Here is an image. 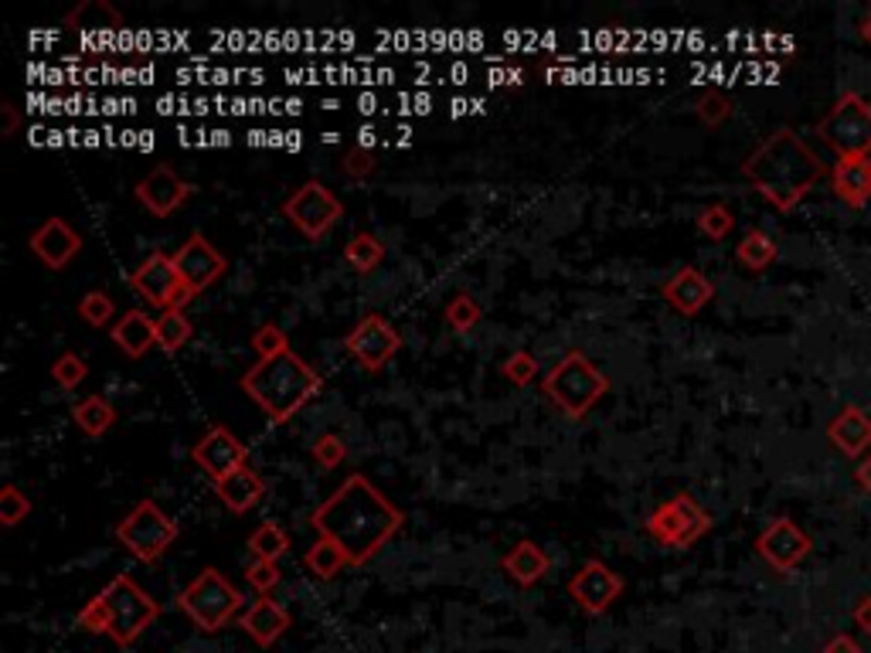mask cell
I'll list each match as a JSON object with an SVG mask.
<instances>
[{"label": "cell", "instance_id": "cell-45", "mask_svg": "<svg viewBox=\"0 0 871 653\" xmlns=\"http://www.w3.org/2000/svg\"><path fill=\"white\" fill-rule=\"evenodd\" d=\"M855 480H858V484H861V487L871 494V453H868V457L858 463V470H855Z\"/></svg>", "mask_w": 871, "mask_h": 653}, {"label": "cell", "instance_id": "cell-29", "mask_svg": "<svg viewBox=\"0 0 871 653\" xmlns=\"http://www.w3.org/2000/svg\"><path fill=\"white\" fill-rule=\"evenodd\" d=\"M780 249L773 243V235H766L762 228H749L742 238H739V246H736V262L749 272H762V269H770L777 262Z\"/></svg>", "mask_w": 871, "mask_h": 653}, {"label": "cell", "instance_id": "cell-37", "mask_svg": "<svg viewBox=\"0 0 871 653\" xmlns=\"http://www.w3.org/2000/svg\"><path fill=\"white\" fill-rule=\"evenodd\" d=\"M310 460L317 463L321 470H337L347 460V442L340 432H321L317 439L310 442Z\"/></svg>", "mask_w": 871, "mask_h": 653}, {"label": "cell", "instance_id": "cell-32", "mask_svg": "<svg viewBox=\"0 0 871 653\" xmlns=\"http://www.w3.org/2000/svg\"><path fill=\"white\" fill-rule=\"evenodd\" d=\"M443 320L453 334H470L483 320V306L473 293H453L443 306Z\"/></svg>", "mask_w": 871, "mask_h": 653}, {"label": "cell", "instance_id": "cell-34", "mask_svg": "<svg viewBox=\"0 0 871 653\" xmlns=\"http://www.w3.org/2000/svg\"><path fill=\"white\" fill-rule=\"evenodd\" d=\"M48 374L55 378V385H58L62 392H76V389L86 382V378H89V361H86L79 351H62V354L52 361Z\"/></svg>", "mask_w": 871, "mask_h": 653}, {"label": "cell", "instance_id": "cell-3", "mask_svg": "<svg viewBox=\"0 0 871 653\" xmlns=\"http://www.w3.org/2000/svg\"><path fill=\"white\" fill-rule=\"evenodd\" d=\"M238 389L263 408V416L272 426H287L300 408H306L321 395L324 382L317 368L290 348L283 354L259 358L238 378Z\"/></svg>", "mask_w": 871, "mask_h": 653}, {"label": "cell", "instance_id": "cell-2", "mask_svg": "<svg viewBox=\"0 0 871 653\" xmlns=\"http://www.w3.org/2000/svg\"><path fill=\"white\" fill-rule=\"evenodd\" d=\"M824 174H827L824 160L790 126H780L773 136H766L742 164V178L777 212H793L817 188Z\"/></svg>", "mask_w": 871, "mask_h": 653}, {"label": "cell", "instance_id": "cell-40", "mask_svg": "<svg viewBox=\"0 0 871 653\" xmlns=\"http://www.w3.org/2000/svg\"><path fill=\"white\" fill-rule=\"evenodd\" d=\"M76 623L82 627V630H89V633H96V637H110L113 633V612H110V603H107V596H92L82 609H79V616H76Z\"/></svg>", "mask_w": 871, "mask_h": 653}, {"label": "cell", "instance_id": "cell-4", "mask_svg": "<svg viewBox=\"0 0 871 653\" xmlns=\"http://www.w3.org/2000/svg\"><path fill=\"white\" fill-rule=\"evenodd\" d=\"M541 395L562 412L566 419L582 423L592 408L610 395V374L582 348L566 351L541 378Z\"/></svg>", "mask_w": 871, "mask_h": 653}, {"label": "cell", "instance_id": "cell-17", "mask_svg": "<svg viewBox=\"0 0 871 653\" xmlns=\"http://www.w3.org/2000/svg\"><path fill=\"white\" fill-rule=\"evenodd\" d=\"M126 283H130V290H136V296H141L147 306H154V311H160V314L170 311L174 296H178V290L185 286L170 252H150L141 266L130 272Z\"/></svg>", "mask_w": 871, "mask_h": 653}, {"label": "cell", "instance_id": "cell-25", "mask_svg": "<svg viewBox=\"0 0 871 653\" xmlns=\"http://www.w3.org/2000/svg\"><path fill=\"white\" fill-rule=\"evenodd\" d=\"M827 436L845 457H861L871 446V419L858 405H845L841 416L827 426Z\"/></svg>", "mask_w": 871, "mask_h": 653}, {"label": "cell", "instance_id": "cell-27", "mask_svg": "<svg viewBox=\"0 0 871 653\" xmlns=\"http://www.w3.org/2000/svg\"><path fill=\"white\" fill-rule=\"evenodd\" d=\"M386 252H389L386 243H381V238H378L375 232L365 228V232H355L351 238H347L340 256H344L347 266H351V269L358 272V277H371V272H375L381 262H386Z\"/></svg>", "mask_w": 871, "mask_h": 653}, {"label": "cell", "instance_id": "cell-36", "mask_svg": "<svg viewBox=\"0 0 871 653\" xmlns=\"http://www.w3.org/2000/svg\"><path fill=\"white\" fill-rule=\"evenodd\" d=\"M31 510H34V504H31V497L18 484H4V487H0V525H4L8 531L18 528L21 521H27Z\"/></svg>", "mask_w": 871, "mask_h": 653}, {"label": "cell", "instance_id": "cell-30", "mask_svg": "<svg viewBox=\"0 0 871 653\" xmlns=\"http://www.w3.org/2000/svg\"><path fill=\"white\" fill-rule=\"evenodd\" d=\"M76 314L92 330H113V324L120 320L116 300L107 290H89V293H82V300L76 303Z\"/></svg>", "mask_w": 871, "mask_h": 653}, {"label": "cell", "instance_id": "cell-24", "mask_svg": "<svg viewBox=\"0 0 871 653\" xmlns=\"http://www.w3.org/2000/svg\"><path fill=\"white\" fill-rule=\"evenodd\" d=\"M830 184L851 209H864L871 201V157H845L834 164L830 170Z\"/></svg>", "mask_w": 871, "mask_h": 653}, {"label": "cell", "instance_id": "cell-6", "mask_svg": "<svg viewBox=\"0 0 871 653\" xmlns=\"http://www.w3.org/2000/svg\"><path fill=\"white\" fill-rule=\"evenodd\" d=\"M113 534L136 562L154 565V562H160L167 555V548L181 538V525L174 521L157 500L144 497L141 504H136L133 510H126L123 518L116 521Z\"/></svg>", "mask_w": 871, "mask_h": 653}, {"label": "cell", "instance_id": "cell-23", "mask_svg": "<svg viewBox=\"0 0 871 653\" xmlns=\"http://www.w3.org/2000/svg\"><path fill=\"white\" fill-rule=\"evenodd\" d=\"M266 480L253 470V466H242L235 473H228L225 480L215 484V494L219 500L232 510V514H249L256 510L263 500H266Z\"/></svg>", "mask_w": 871, "mask_h": 653}, {"label": "cell", "instance_id": "cell-12", "mask_svg": "<svg viewBox=\"0 0 871 653\" xmlns=\"http://www.w3.org/2000/svg\"><path fill=\"white\" fill-rule=\"evenodd\" d=\"M170 256H174V266H178L181 283L194 290L198 296L204 290H212L228 272V256L204 232H191Z\"/></svg>", "mask_w": 871, "mask_h": 653}, {"label": "cell", "instance_id": "cell-22", "mask_svg": "<svg viewBox=\"0 0 871 653\" xmlns=\"http://www.w3.org/2000/svg\"><path fill=\"white\" fill-rule=\"evenodd\" d=\"M110 337L130 361H141L157 348V317H150L141 306H133V311L120 314Z\"/></svg>", "mask_w": 871, "mask_h": 653}, {"label": "cell", "instance_id": "cell-21", "mask_svg": "<svg viewBox=\"0 0 871 653\" xmlns=\"http://www.w3.org/2000/svg\"><path fill=\"white\" fill-rule=\"evenodd\" d=\"M290 609L283 603H276L269 596H259L246 612L238 616V627L253 637L256 646H272L276 640H283V633L290 630Z\"/></svg>", "mask_w": 871, "mask_h": 653}, {"label": "cell", "instance_id": "cell-19", "mask_svg": "<svg viewBox=\"0 0 871 653\" xmlns=\"http://www.w3.org/2000/svg\"><path fill=\"white\" fill-rule=\"evenodd\" d=\"M660 300H665L681 317H699L715 300V283L699 266H681L678 272H671V277L660 283Z\"/></svg>", "mask_w": 871, "mask_h": 653}, {"label": "cell", "instance_id": "cell-18", "mask_svg": "<svg viewBox=\"0 0 871 653\" xmlns=\"http://www.w3.org/2000/svg\"><path fill=\"white\" fill-rule=\"evenodd\" d=\"M756 552L762 555V562L770 568L793 572L800 562L811 555V534L800 531L793 518H777V521H770L759 531Z\"/></svg>", "mask_w": 871, "mask_h": 653}, {"label": "cell", "instance_id": "cell-41", "mask_svg": "<svg viewBox=\"0 0 871 653\" xmlns=\"http://www.w3.org/2000/svg\"><path fill=\"white\" fill-rule=\"evenodd\" d=\"M246 582L259 593V596H272V589L283 582V572H280V562H259L253 559L249 568H246Z\"/></svg>", "mask_w": 871, "mask_h": 653}, {"label": "cell", "instance_id": "cell-28", "mask_svg": "<svg viewBox=\"0 0 871 653\" xmlns=\"http://www.w3.org/2000/svg\"><path fill=\"white\" fill-rule=\"evenodd\" d=\"M246 548L253 552V559L259 562H280L290 555V548H293V538L287 534L283 525H276V521H263L256 525V531L249 534Z\"/></svg>", "mask_w": 871, "mask_h": 653}, {"label": "cell", "instance_id": "cell-1", "mask_svg": "<svg viewBox=\"0 0 871 653\" xmlns=\"http://www.w3.org/2000/svg\"><path fill=\"white\" fill-rule=\"evenodd\" d=\"M310 528L317 538L334 541L347 562L361 568L405 528V514L371 484V476L347 473L340 487L313 507Z\"/></svg>", "mask_w": 871, "mask_h": 653}, {"label": "cell", "instance_id": "cell-15", "mask_svg": "<svg viewBox=\"0 0 871 653\" xmlns=\"http://www.w3.org/2000/svg\"><path fill=\"white\" fill-rule=\"evenodd\" d=\"M82 246H86L82 243V232L72 222H68V218H62V215L45 218L42 225H34L31 235H27L31 256L38 259L45 269H52V272H62V269L72 266L79 259Z\"/></svg>", "mask_w": 871, "mask_h": 653}, {"label": "cell", "instance_id": "cell-11", "mask_svg": "<svg viewBox=\"0 0 871 653\" xmlns=\"http://www.w3.org/2000/svg\"><path fill=\"white\" fill-rule=\"evenodd\" d=\"M344 351L368 374H378V371H386L392 364V358L402 351V334L389 317L365 314L351 330L344 334Z\"/></svg>", "mask_w": 871, "mask_h": 653}, {"label": "cell", "instance_id": "cell-46", "mask_svg": "<svg viewBox=\"0 0 871 653\" xmlns=\"http://www.w3.org/2000/svg\"><path fill=\"white\" fill-rule=\"evenodd\" d=\"M827 653H855V650H851V643L841 637V640H834V643L827 646Z\"/></svg>", "mask_w": 871, "mask_h": 653}, {"label": "cell", "instance_id": "cell-8", "mask_svg": "<svg viewBox=\"0 0 871 653\" xmlns=\"http://www.w3.org/2000/svg\"><path fill=\"white\" fill-rule=\"evenodd\" d=\"M644 531L657 541V544H665V548H674V552H681V548H691L699 538H705L712 531V514L694 500L688 491L668 497V500H660L650 514H647V521H644Z\"/></svg>", "mask_w": 871, "mask_h": 653}, {"label": "cell", "instance_id": "cell-38", "mask_svg": "<svg viewBox=\"0 0 871 653\" xmlns=\"http://www.w3.org/2000/svg\"><path fill=\"white\" fill-rule=\"evenodd\" d=\"M541 364L532 351H511L504 361H501V374H504V382L517 385V389H528L535 378H538Z\"/></svg>", "mask_w": 871, "mask_h": 653}, {"label": "cell", "instance_id": "cell-16", "mask_svg": "<svg viewBox=\"0 0 871 653\" xmlns=\"http://www.w3.org/2000/svg\"><path fill=\"white\" fill-rule=\"evenodd\" d=\"M191 460L198 463V470L208 480H212V484H219V480H225L228 473L249 466V450L228 426H212V429H204V436L191 446Z\"/></svg>", "mask_w": 871, "mask_h": 653}, {"label": "cell", "instance_id": "cell-20", "mask_svg": "<svg viewBox=\"0 0 871 653\" xmlns=\"http://www.w3.org/2000/svg\"><path fill=\"white\" fill-rule=\"evenodd\" d=\"M501 572L514 582V586L532 589L551 572V559H548V552L538 541L521 538L517 544H511L507 552L501 555Z\"/></svg>", "mask_w": 871, "mask_h": 653}, {"label": "cell", "instance_id": "cell-10", "mask_svg": "<svg viewBox=\"0 0 871 653\" xmlns=\"http://www.w3.org/2000/svg\"><path fill=\"white\" fill-rule=\"evenodd\" d=\"M817 133L824 144L845 157H868L871 154V102L861 99L858 92H845L830 106V113L817 123Z\"/></svg>", "mask_w": 871, "mask_h": 653}, {"label": "cell", "instance_id": "cell-48", "mask_svg": "<svg viewBox=\"0 0 871 653\" xmlns=\"http://www.w3.org/2000/svg\"><path fill=\"white\" fill-rule=\"evenodd\" d=\"M864 616H868V630H871V599H868V612Z\"/></svg>", "mask_w": 871, "mask_h": 653}, {"label": "cell", "instance_id": "cell-44", "mask_svg": "<svg viewBox=\"0 0 871 653\" xmlns=\"http://www.w3.org/2000/svg\"><path fill=\"white\" fill-rule=\"evenodd\" d=\"M18 126H21V113H18V106L11 99H4V102H0V136L11 140V136L18 133Z\"/></svg>", "mask_w": 871, "mask_h": 653}, {"label": "cell", "instance_id": "cell-14", "mask_svg": "<svg viewBox=\"0 0 871 653\" xmlns=\"http://www.w3.org/2000/svg\"><path fill=\"white\" fill-rule=\"evenodd\" d=\"M623 589H626L623 575L613 572V568H610L606 562H600V559H585V562L572 572V578H569V596H572V603H576L582 612H589V616H603V612H610L613 603L623 596Z\"/></svg>", "mask_w": 871, "mask_h": 653}, {"label": "cell", "instance_id": "cell-26", "mask_svg": "<svg viewBox=\"0 0 871 653\" xmlns=\"http://www.w3.org/2000/svg\"><path fill=\"white\" fill-rule=\"evenodd\" d=\"M72 423L82 436L89 439H102L116 423H120V412L116 405L107 398V395H86L72 405Z\"/></svg>", "mask_w": 871, "mask_h": 653}, {"label": "cell", "instance_id": "cell-47", "mask_svg": "<svg viewBox=\"0 0 871 653\" xmlns=\"http://www.w3.org/2000/svg\"><path fill=\"white\" fill-rule=\"evenodd\" d=\"M861 34H864V42L871 45V8H868V14H864V21H861Z\"/></svg>", "mask_w": 871, "mask_h": 653}, {"label": "cell", "instance_id": "cell-31", "mask_svg": "<svg viewBox=\"0 0 871 653\" xmlns=\"http://www.w3.org/2000/svg\"><path fill=\"white\" fill-rule=\"evenodd\" d=\"M194 324L185 311H164L157 314V348L164 354H178L185 344L191 340Z\"/></svg>", "mask_w": 871, "mask_h": 653}, {"label": "cell", "instance_id": "cell-42", "mask_svg": "<svg viewBox=\"0 0 871 653\" xmlns=\"http://www.w3.org/2000/svg\"><path fill=\"white\" fill-rule=\"evenodd\" d=\"M375 167H378V160H375V154L368 147H355V150H347L340 157L344 178H351V181H368L375 174Z\"/></svg>", "mask_w": 871, "mask_h": 653}, {"label": "cell", "instance_id": "cell-9", "mask_svg": "<svg viewBox=\"0 0 871 653\" xmlns=\"http://www.w3.org/2000/svg\"><path fill=\"white\" fill-rule=\"evenodd\" d=\"M102 596H107L110 612H113V633L110 637L116 646H133L160 616V603L126 572L113 575L107 586H102Z\"/></svg>", "mask_w": 871, "mask_h": 653}, {"label": "cell", "instance_id": "cell-33", "mask_svg": "<svg viewBox=\"0 0 871 653\" xmlns=\"http://www.w3.org/2000/svg\"><path fill=\"white\" fill-rule=\"evenodd\" d=\"M303 565L306 572H313L317 578H334L340 568H347L351 562H347V555L340 552V548L327 538H317L310 548H306V555H303Z\"/></svg>", "mask_w": 871, "mask_h": 653}, {"label": "cell", "instance_id": "cell-7", "mask_svg": "<svg viewBox=\"0 0 871 653\" xmlns=\"http://www.w3.org/2000/svg\"><path fill=\"white\" fill-rule=\"evenodd\" d=\"M280 212L290 222V228L300 232L306 243H324L344 218V201L324 181L310 178L283 198Z\"/></svg>", "mask_w": 871, "mask_h": 653}, {"label": "cell", "instance_id": "cell-5", "mask_svg": "<svg viewBox=\"0 0 871 653\" xmlns=\"http://www.w3.org/2000/svg\"><path fill=\"white\" fill-rule=\"evenodd\" d=\"M242 593L228 582L225 572L219 568H201L198 578H191L178 596V609L201 633H219L225 630L235 616H242Z\"/></svg>", "mask_w": 871, "mask_h": 653}, {"label": "cell", "instance_id": "cell-35", "mask_svg": "<svg viewBox=\"0 0 871 653\" xmlns=\"http://www.w3.org/2000/svg\"><path fill=\"white\" fill-rule=\"evenodd\" d=\"M694 225H699L702 235H708L712 243H722V238L732 235V228H736V215H732L728 204L722 201H712L705 204V209L699 212V218H694Z\"/></svg>", "mask_w": 871, "mask_h": 653}, {"label": "cell", "instance_id": "cell-43", "mask_svg": "<svg viewBox=\"0 0 871 653\" xmlns=\"http://www.w3.org/2000/svg\"><path fill=\"white\" fill-rule=\"evenodd\" d=\"M694 110H699V120H702L708 130H715V126H722V123L732 116V102H728V95H722V92H705Z\"/></svg>", "mask_w": 871, "mask_h": 653}, {"label": "cell", "instance_id": "cell-39", "mask_svg": "<svg viewBox=\"0 0 871 653\" xmlns=\"http://www.w3.org/2000/svg\"><path fill=\"white\" fill-rule=\"evenodd\" d=\"M249 348H253L259 358L283 354V351H290V334H287V327H280V324L266 320V324H259V327L253 330V337H249Z\"/></svg>", "mask_w": 871, "mask_h": 653}, {"label": "cell", "instance_id": "cell-13", "mask_svg": "<svg viewBox=\"0 0 871 653\" xmlns=\"http://www.w3.org/2000/svg\"><path fill=\"white\" fill-rule=\"evenodd\" d=\"M191 198H194V184L185 181L170 164L150 167L133 188V201L154 218H170L174 212H181Z\"/></svg>", "mask_w": 871, "mask_h": 653}]
</instances>
